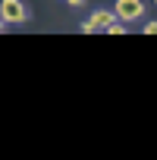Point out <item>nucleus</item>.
Listing matches in <instances>:
<instances>
[{
  "instance_id": "obj_1",
  "label": "nucleus",
  "mask_w": 157,
  "mask_h": 160,
  "mask_svg": "<svg viewBox=\"0 0 157 160\" xmlns=\"http://www.w3.org/2000/svg\"><path fill=\"white\" fill-rule=\"evenodd\" d=\"M0 19L7 25H19V22L28 19V10H25L22 0H3V3H0Z\"/></svg>"
},
{
  "instance_id": "obj_2",
  "label": "nucleus",
  "mask_w": 157,
  "mask_h": 160,
  "mask_svg": "<svg viewBox=\"0 0 157 160\" xmlns=\"http://www.w3.org/2000/svg\"><path fill=\"white\" fill-rule=\"evenodd\" d=\"M113 13H116L119 22H135V19L144 16V3H141V0H116Z\"/></svg>"
},
{
  "instance_id": "obj_3",
  "label": "nucleus",
  "mask_w": 157,
  "mask_h": 160,
  "mask_svg": "<svg viewBox=\"0 0 157 160\" xmlns=\"http://www.w3.org/2000/svg\"><path fill=\"white\" fill-rule=\"evenodd\" d=\"M113 19H116V13H113V10H94V13L82 22V32H85V35H91V32H104Z\"/></svg>"
},
{
  "instance_id": "obj_4",
  "label": "nucleus",
  "mask_w": 157,
  "mask_h": 160,
  "mask_svg": "<svg viewBox=\"0 0 157 160\" xmlns=\"http://www.w3.org/2000/svg\"><path fill=\"white\" fill-rule=\"evenodd\" d=\"M104 32H107V35H123V32H126V22H119V19H113V22H110V25H107Z\"/></svg>"
},
{
  "instance_id": "obj_5",
  "label": "nucleus",
  "mask_w": 157,
  "mask_h": 160,
  "mask_svg": "<svg viewBox=\"0 0 157 160\" xmlns=\"http://www.w3.org/2000/svg\"><path fill=\"white\" fill-rule=\"evenodd\" d=\"M144 32H148V35H157V22H148V25H144Z\"/></svg>"
},
{
  "instance_id": "obj_6",
  "label": "nucleus",
  "mask_w": 157,
  "mask_h": 160,
  "mask_svg": "<svg viewBox=\"0 0 157 160\" xmlns=\"http://www.w3.org/2000/svg\"><path fill=\"white\" fill-rule=\"evenodd\" d=\"M66 3H69V7H75V10H78V7H85V0H66Z\"/></svg>"
},
{
  "instance_id": "obj_7",
  "label": "nucleus",
  "mask_w": 157,
  "mask_h": 160,
  "mask_svg": "<svg viewBox=\"0 0 157 160\" xmlns=\"http://www.w3.org/2000/svg\"><path fill=\"white\" fill-rule=\"evenodd\" d=\"M3 25H7V22H3V19H0V32H3Z\"/></svg>"
},
{
  "instance_id": "obj_8",
  "label": "nucleus",
  "mask_w": 157,
  "mask_h": 160,
  "mask_svg": "<svg viewBox=\"0 0 157 160\" xmlns=\"http://www.w3.org/2000/svg\"><path fill=\"white\" fill-rule=\"evenodd\" d=\"M154 3H157V0H154Z\"/></svg>"
}]
</instances>
